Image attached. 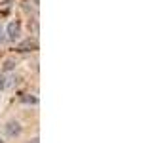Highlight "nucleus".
<instances>
[{
    "label": "nucleus",
    "mask_w": 152,
    "mask_h": 143,
    "mask_svg": "<svg viewBox=\"0 0 152 143\" xmlns=\"http://www.w3.org/2000/svg\"><path fill=\"white\" fill-rule=\"evenodd\" d=\"M0 143H4V141H2V139H0Z\"/></svg>",
    "instance_id": "obj_7"
},
{
    "label": "nucleus",
    "mask_w": 152,
    "mask_h": 143,
    "mask_svg": "<svg viewBox=\"0 0 152 143\" xmlns=\"http://www.w3.org/2000/svg\"><path fill=\"white\" fill-rule=\"evenodd\" d=\"M4 130H6V136L8 137H15V136L21 133V126H19V122H8Z\"/></svg>",
    "instance_id": "obj_2"
},
{
    "label": "nucleus",
    "mask_w": 152,
    "mask_h": 143,
    "mask_svg": "<svg viewBox=\"0 0 152 143\" xmlns=\"http://www.w3.org/2000/svg\"><path fill=\"white\" fill-rule=\"evenodd\" d=\"M4 69H6V71H12V69H13V61H6V65H4Z\"/></svg>",
    "instance_id": "obj_3"
},
{
    "label": "nucleus",
    "mask_w": 152,
    "mask_h": 143,
    "mask_svg": "<svg viewBox=\"0 0 152 143\" xmlns=\"http://www.w3.org/2000/svg\"><path fill=\"white\" fill-rule=\"evenodd\" d=\"M4 88H6V78L0 76V90H4Z\"/></svg>",
    "instance_id": "obj_4"
},
{
    "label": "nucleus",
    "mask_w": 152,
    "mask_h": 143,
    "mask_svg": "<svg viewBox=\"0 0 152 143\" xmlns=\"http://www.w3.org/2000/svg\"><path fill=\"white\" fill-rule=\"evenodd\" d=\"M0 40H4V29H2V25H0Z\"/></svg>",
    "instance_id": "obj_5"
},
{
    "label": "nucleus",
    "mask_w": 152,
    "mask_h": 143,
    "mask_svg": "<svg viewBox=\"0 0 152 143\" xmlns=\"http://www.w3.org/2000/svg\"><path fill=\"white\" fill-rule=\"evenodd\" d=\"M6 35H8L10 40H17L19 35H21V27H19V23H15V21L8 23V27H6Z\"/></svg>",
    "instance_id": "obj_1"
},
{
    "label": "nucleus",
    "mask_w": 152,
    "mask_h": 143,
    "mask_svg": "<svg viewBox=\"0 0 152 143\" xmlns=\"http://www.w3.org/2000/svg\"><path fill=\"white\" fill-rule=\"evenodd\" d=\"M32 143H38V139H32Z\"/></svg>",
    "instance_id": "obj_6"
}]
</instances>
